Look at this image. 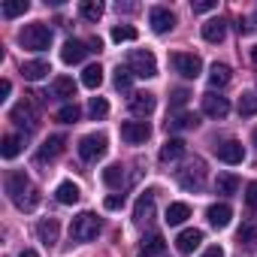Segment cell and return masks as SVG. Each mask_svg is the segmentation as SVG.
<instances>
[{
	"mask_svg": "<svg viewBox=\"0 0 257 257\" xmlns=\"http://www.w3.org/2000/svg\"><path fill=\"white\" fill-rule=\"evenodd\" d=\"M37 94H28L22 103H16L13 106V112H10V118L19 124V127H25V134H31V131H37V124H40V103L34 100Z\"/></svg>",
	"mask_w": 257,
	"mask_h": 257,
	"instance_id": "6da1fadb",
	"label": "cell"
},
{
	"mask_svg": "<svg viewBox=\"0 0 257 257\" xmlns=\"http://www.w3.org/2000/svg\"><path fill=\"white\" fill-rule=\"evenodd\" d=\"M19 43H22V49H31V52H46L49 46H52V31L46 28V25H25L22 28V34H19Z\"/></svg>",
	"mask_w": 257,
	"mask_h": 257,
	"instance_id": "7a4b0ae2",
	"label": "cell"
},
{
	"mask_svg": "<svg viewBox=\"0 0 257 257\" xmlns=\"http://www.w3.org/2000/svg\"><path fill=\"white\" fill-rule=\"evenodd\" d=\"M97 233H100V218L94 212H79L70 224V236L76 242H91V239H97Z\"/></svg>",
	"mask_w": 257,
	"mask_h": 257,
	"instance_id": "3957f363",
	"label": "cell"
},
{
	"mask_svg": "<svg viewBox=\"0 0 257 257\" xmlns=\"http://www.w3.org/2000/svg\"><path fill=\"white\" fill-rule=\"evenodd\" d=\"M127 70H131L134 76H140V79H152V76H158V61H155L152 52L134 49L131 55H127Z\"/></svg>",
	"mask_w": 257,
	"mask_h": 257,
	"instance_id": "277c9868",
	"label": "cell"
},
{
	"mask_svg": "<svg viewBox=\"0 0 257 257\" xmlns=\"http://www.w3.org/2000/svg\"><path fill=\"white\" fill-rule=\"evenodd\" d=\"M179 185L185 191H200L206 185V167H203V161H191L185 170H179Z\"/></svg>",
	"mask_w": 257,
	"mask_h": 257,
	"instance_id": "5b68a950",
	"label": "cell"
},
{
	"mask_svg": "<svg viewBox=\"0 0 257 257\" xmlns=\"http://www.w3.org/2000/svg\"><path fill=\"white\" fill-rule=\"evenodd\" d=\"M149 137H152L149 121H124V124H121V140H124L127 146H143Z\"/></svg>",
	"mask_w": 257,
	"mask_h": 257,
	"instance_id": "8992f818",
	"label": "cell"
},
{
	"mask_svg": "<svg viewBox=\"0 0 257 257\" xmlns=\"http://www.w3.org/2000/svg\"><path fill=\"white\" fill-rule=\"evenodd\" d=\"M106 155V137L103 134H88L79 140V158L82 161H97Z\"/></svg>",
	"mask_w": 257,
	"mask_h": 257,
	"instance_id": "52a82bcc",
	"label": "cell"
},
{
	"mask_svg": "<svg viewBox=\"0 0 257 257\" xmlns=\"http://www.w3.org/2000/svg\"><path fill=\"white\" fill-rule=\"evenodd\" d=\"M173 67H176L179 76H185V79H197L200 70H203V61H200L197 55H191V52H176V55H173Z\"/></svg>",
	"mask_w": 257,
	"mask_h": 257,
	"instance_id": "ba28073f",
	"label": "cell"
},
{
	"mask_svg": "<svg viewBox=\"0 0 257 257\" xmlns=\"http://www.w3.org/2000/svg\"><path fill=\"white\" fill-rule=\"evenodd\" d=\"M149 25H152L155 34H167V31L176 28V16H173L167 7H152V10H149Z\"/></svg>",
	"mask_w": 257,
	"mask_h": 257,
	"instance_id": "9c48e42d",
	"label": "cell"
},
{
	"mask_svg": "<svg viewBox=\"0 0 257 257\" xmlns=\"http://www.w3.org/2000/svg\"><path fill=\"white\" fill-rule=\"evenodd\" d=\"M215 155H218V161H224V164H242V161H245V149H242L239 140H227V143L215 146Z\"/></svg>",
	"mask_w": 257,
	"mask_h": 257,
	"instance_id": "30bf717a",
	"label": "cell"
},
{
	"mask_svg": "<svg viewBox=\"0 0 257 257\" xmlns=\"http://www.w3.org/2000/svg\"><path fill=\"white\" fill-rule=\"evenodd\" d=\"M127 109H131V115H137V118L152 115V112H155V94H149V91H137V94L131 97V103H127Z\"/></svg>",
	"mask_w": 257,
	"mask_h": 257,
	"instance_id": "8fae6325",
	"label": "cell"
},
{
	"mask_svg": "<svg viewBox=\"0 0 257 257\" xmlns=\"http://www.w3.org/2000/svg\"><path fill=\"white\" fill-rule=\"evenodd\" d=\"M88 43H82V40H67L64 43V49H61V61L64 64H82L85 58H88Z\"/></svg>",
	"mask_w": 257,
	"mask_h": 257,
	"instance_id": "7c38bea8",
	"label": "cell"
},
{
	"mask_svg": "<svg viewBox=\"0 0 257 257\" xmlns=\"http://www.w3.org/2000/svg\"><path fill=\"white\" fill-rule=\"evenodd\" d=\"M203 112L212 115V118H224V115L230 112V103H227V97L209 91V94H203Z\"/></svg>",
	"mask_w": 257,
	"mask_h": 257,
	"instance_id": "4fadbf2b",
	"label": "cell"
},
{
	"mask_svg": "<svg viewBox=\"0 0 257 257\" xmlns=\"http://www.w3.org/2000/svg\"><path fill=\"white\" fill-rule=\"evenodd\" d=\"M155 218V191H146L140 200H137V206H134V221L137 224H146V221H152Z\"/></svg>",
	"mask_w": 257,
	"mask_h": 257,
	"instance_id": "5bb4252c",
	"label": "cell"
},
{
	"mask_svg": "<svg viewBox=\"0 0 257 257\" xmlns=\"http://www.w3.org/2000/svg\"><path fill=\"white\" fill-rule=\"evenodd\" d=\"M25 191H31V182H28V176H25L22 170L10 173V176H7V194H10L13 200H22V197H25Z\"/></svg>",
	"mask_w": 257,
	"mask_h": 257,
	"instance_id": "9a60e30c",
	"label": "cell"
},
{
	"mask_svg": "<svg viewBox=\"0 0 257 257\" xmlns=\"http://www.w3.org/2000/svg\"><path fill=\"white\" fill-rule=\"evenodd\" d=\"M200 127V115L197 112H179L167 121V131H194Z\"/></svg>",
	"mask_w": 257,
	"mask_h": 257,
	"instance_id": "2e32d148",
	"label": "cell"
},
{
	"mask_svg": "<svg viewBox=\"0 0 257 257\" xmlns=\"http://www.w3.org/2000/svg\"><path fill=\"white\" fill-rule=\"evenodd\" d=\"M206 218H209V224L212 227H227L230 224V218H233V209L227 206V203H215V206H209V212H206Z\"/></svg>",
	"mask_w": 257,
	"mask_h": 257,
	"instance_id": "e0dca14e",
	"label": "cell"
},
{
	"mask_svg": "<svg viewBox=\"0 0 257 257\" xmlns=\"http://www.w3.org/2000/svg\"><path fill=\"white\" fill-rule=\"evenodd\" d=\"M224 37H227V22L224 19H212V22L203 25V40L206 43H224Z\"/></svg>",
	"mask_w": 257,
	"mask_h": 257,
	"instance_id": "ac0fdd59",
	"label": "cell"
},
{
	"mask_svg": "<svg viewBox=\"0 0 257 257\" xmlns=\"http://www.w3.org/2000/svg\"><path fill=\"white\" fill-rule=\"evenodd\" d=\"M52 73V67L46 64V61H28V64H22V76L28 79V82H40V79H46Z\"/></svg>",
	"mask_w": 257,
	"mask_h": 257,
	"instance_id": "d6986e66",
	"label": "cell"
},
{
	"mask_svg": "<svg viewBox=\"0 0 257 257\" xmlns=\"http://www.w3.org/2000/svg\"><path fill=\"white\" fill-rule=\"evenodd\" d=\"M52 97H58V100H73V97H76V82H73L70 76H58V79L52 82Z\"/></svg>",
	"mask_w": 257,
	"mask_h": 257,
	"instance_id": "ffe728a7",
	"label": "cell"
},
{
	"mask_svg": "<svg viewBox=\"0 0 257 257\" xmlns=\"http://www.w3.org/2000/svg\"><path fill=\"white\" fill-rule=\"evenodd\" d=\"M188 218H191V206H188V203H170V206H167V218H164V221H167L170 227H179V224H185Z\"/></svg>",
	"mask_w": 257,
	"mask_h": 257,
	"instance_id": "44dd1931",
	"label": "cell"
},
{
	"mask_svg": "<svg viewBox=\"0 0 257 257\" xmlns=\"http://www.w3.org/2000/svg\"><path fill=\"white\" fill-rule=\"evenodd\" d=\"M200 242H203V233H200V230H182L179 239H176V248H179L182 254H191L194 248H200Z\"/></svg>",
	"mask_w": 257,
	"mask_h": 257,
	"instance_id": "7402d4cb",
	"label": "cell"
},
{
	"mask_svg": "<svg viewBox=\"0 0 257 257\" xmlns=\"http://www.w3.org/2000/svg\"><path fill=\"white\" fill-rule=\"evenodd\" d=\"M79 197H82V191H79V185H73V182H61V185H58V191H55V200H58V203H64V206L79 203Z\"/></svg>",
	"mask_w": 257,
	"mask_h": 257,
	"instance_id": "603a6c76",
	"label": "cell"
},
{
	"mask_svg": "<svg viewBox=\"0 0 257 257\" xmlns=\"http://www.w3.org/2000/svg\"><path fill=\"white\" fill-rule=\"evenodd\" d=\"M37 236H40V242H43L46 248H52V245L58 242V221H55V218H46V221H40V227H37Z\"/></svg>",
	"mask_w": 257,
	"mask_h": 257,
	"instance_id": "cb8c5ba5",
	"label": "cell"
},
{
	"mask_svg": "<svg viewBox=\"0 0 257 257\" xmlns=\"http://www.w3.org/2000/svg\"><path fill=\"white\" fill-rule=\"evenodd\" d=\"M64 152V137H49L46 143H43V149H40V161H52V158H58Z\"/></svg>",
	"mask_w": 257,
	"mask_h": 257,
	"instance_id": "d4e9b609",
	"label": "cell"
},
{
	"mask_svg": "<svg viewBox=\"0 0 257 257\" xmlns=\"http://www.w3.org/2000/svg\"><path fill=\"white\" fill-rule=\"evenodd\" d=\"M164 248H167V242H164L161 233H149L143 239V254L146 257H158V254H164Z\"/></svg>",
	"mask_w": 257,
	"mask_h": 257,
	"instance_id": "484cf974",
	"label": "cell"
},
{
	"mask_svg": "<svg viewBox=\"0 0 257 257\" xmlns=\"http://www.w3.org/2000/svg\"><path fill=\"white\" fill-rule=\"evenodd\" d=\"M79 13H82V19H88V22H100V19H103V4H100V0H82V4H79Z\"/></svg>",
	"mask_w": 257,
	"mask_h": 257,
	"instance_id": "4316f807",
	"label": "cell"
},
{
	"mask_svg": "<svg viewBox=\"0 0 257 257\" xmlns=\"http://www.w3.org/2000/svg\"><path fill=\"white\" fill-rule=\"evenodd\" d=\"M185 155V143L182 140H167L164 143V149H161V161L167 164V161H179Z\"/></svg>",
	"mask_w": 257,
	"mask_h": 257,
	"instance_id": "83f0119b",
	"label": "cell"
},
{
	"mask_svg": "<svg viewBox=\"0 0 257 257\" xmlns=\"http://www.w3.org/2000/svg\"><path fill=\"white\" fill-rule=\"evenodd\" d=\"M227 82H230V67H227V64H212L209 85H212V88H224Z\"/></svg>",
	"mask_w": 257,
	"mask_h": 257,
	"instance_id": "f1b7e54d",
	"label": "cell"
},
{
	"mask_svg": "<svg viewBox=\"0 0 257 257\" xmlns=\"http://www.w3.org/2000/svg\"><path fill=\"white\" fill-rule=\"evenodd\" d=\"M236 236H239V242H242V245H251V242H257V218H245Z\"/></svg>",
	"mask_w": 257,
	"mask_h": 257,
	"instance_id": "f546056e",
	"label": "cell"
},
{
	"mask_svg": "<svg viewBox=\"0 0 257 257\" xmlns=\"http://www.w3.org/2000/svg\"><path fill=\"white\" fill-rule=\"evenodd\" d=\"M100 82H103V67H100V64L85 67V73H82V85H85V88H100Z\"/></svg>",
	"mask_w": 257,
	"mask_h": 257,
	"instance_id": "4dcf8cb0",
	"label": "cell"
},
{
	"mask_svg": "<svg viewBox=\"0 0 257 257\" xmlns=\"http://www.w3.org/2000/svg\"><path fill=\"white\" fill-rule=\"evenodd\" d=\"M103 182H106L109 188H121V185H124V167H121V164L106 167V170H103Z\"/></svg>",
	"mask_w": 257,
	"mask_h": 257,
	"instance_id": "1f68e13d",
	"label": "cell"
},
{
	"mask_svg": "<svg viewBox=\"0 0 257 257\" xmlns=\"http://www.w3.org/2000/svg\"><path fill=\"white\" fill-rule=\"evenodd\" d=\"M215 188H218V194H224V197H230V194H236V191H239V179H236L233 173H224V176H218V182H215Z\"/></svg>",
	"mask_w": 257,
	"mask_h": 257,
	"instance_id": "d6a6232c",
	"label": "cell"
},
{
	"mask_svg": "<svg viewBox=\"0 0 257 257\" xmlns=\"http://www.w3.org/2000/svg\"><path fill=\"white\" fill-rule=\"evenodd\" d=\"M239 115H242V118L257 115V94H254V91H245V94L239 97Z\"/></svg>",
	"mask_w": 257,
	"mask_h": 257,
	"instance_id": "836d02e7",
	"label": "cell"
},
{
	"mask_svg": "<svg viewBox=\"0 0 257 257\" xmlns=\"http://www.w3.org/2000/svg\"><path fill=\"white\" fill-rule=\"evenodd\" d=\"M31 10L28 0H7L4 4V19H16V16H25Z\"/></svg>",
	"mask_w": 257,
	"mask_h": 257,
	"instance_id": "e575fe53",
	"label": "cell"
},
{
	"mask_svg": "<svg viewBox=\"0 0 257 257\" xmlns=\"http://www.w3.org/2000/svg\"><path fill=\"white\" fill-rule=\"evenodd\" d=\"M19 152H22V140H19V137H13V134H10V137H4V146H0V155H4L7 161H13Z\"/></svg>",
	"mask_w": 257,
	"mask_h": 257,
	"instance_id": "d590c367",
	"label": "cell"
},
{
	"mask_svg": "<svg viewBox=\"0 0 257 257\" xmlns=\"http://www.w3.org/2000/svg\"><path fill=\"white\" fill-rule=\"evenodd\" d=\"M140 34H137V28H131V25H118V28H112V40L115 43H134Z\"/></svg>",
	"mask_w": 257,
	"mask_h": 257,
	"instance_id": "8d00e7d4",
	"label": "cell"
},
{
	"mask_svg": "<svg viewBox=\"0 0 257 257\" xmlns=\"http://www.w3.org/2000/svg\"><path fill=\"white\" fill-rule=\"evenodd\" d=\"M79 115H82V109H79L76 103H67V106H61V109H58V115H55V118H58L61 124H73V121H79Z\"/></svg>",
	"mask_w": 257,
	"mask_h": 257,
	"instance_id": "74e56055",
	"label": "cell"
},
{
	"mask_svg": "<svg viewBox=\"0 0 257 257\" xmlns=\"http://www.w3.org/2000/svg\"><path fill=\"white\" fill-rule=\"evenodd\" d=\"M88 115L97 121V118H106L109 115V103L103 100V97H91V103H88Z\"/></svg>",
	"mask_w": 257,
	"mask_h": 257,
	"instance_id": "f35d334b",
	"label": "cell"
},
{
	"mask_svg": "<svg viewBox=\"0 0 257 257\" xmlns=\"http://www.w3.org/2000/svg\"><path fill=\"white\" fill-rule=\"evenodd\" d=\"M131 82H134V73L127 67H118L115 70V88L118 91H131Z\"/></svg>",
	"mask_w": 257,
	"mask_h": 257,
	"instance_id": "ab89813d",
	"label": "cell"
},
{
	"mask_svg": "<svg viewBox=\"0 0 257 257\" xmlns=\"http://www.w3.org/2000/svg\"><path fill=\"white\" fill-rule=\"evenodd\" d=\"M188 97H191V91H185V88H176V91L170 94V106H173V109H182V106L188 103Z\"/></svg>",
	"mask_w": 257,
	"mask_h": 257,
	"instance_id": "60d3db41",
	"label": "cell"
},
{
	"mask_svg": "<svg viewBox=\"0 0 257 257\" xmlns=\"http://www.w3.org/2000/svg\"><path fill=\"white\" fill-rule=\"evenodd\" d=\"M37 203H40V194L31 188V191H28V197H22L16 206H19V209H25V212H31V209H37Z\"/></svg>",
	"mask_w": 257,
	"mask_h": 257,
	"instance_id": "b9f144b4",
	"label": "cell"
},
{
	"mask_svg": "<svg viewBox=\"0 0 257 257\" xmlns=\"http://www.w3.org/2000/svg\"><path fill=\"white\" fill-rule=\"evenodd\" d=\"M103 206H106L109 212H115V209H124V194H109V197L103 200Z\"/></svg>",
	"mask_w": 257,
	"mask_h": 257,
	"instance_id": "7bdbcfd3",
	"label": "cell"
},
{
	"mask_svg": "<svg viewBox=\"0 0 257 257\" xmlns=\"http://www.w3.org/2000/svg\"><path fill=\"white\" fill-rule=\"evenodd\" d=\"M245 203H248V209H257V182H251L245 188Z\"/></svg>",
	"mask_w": 257,
	"mask_h": 257,
	"instance_id": "ee69618b",
	"label": "cell"
},
{
	"mask_svg": "<svg viewBox=\"0 0 257 257\" xmlns=\"http://www.w3.org/2000/svg\"><path fill=\"white\" fill-rule=\"evenodd\" d=\"M251 31H257V16H251V19H242V22H239V34H251Z\"/></svg>",
	"mask_w": 257,
	"mask_h": 257,
	"instance_id": "f6af8a7d",
	"label": "cell"
},
{
	"mask_svg": "<svg viewBox=\"0 0 257 257\" xmlns=\"http://www.w3.org/2000/svg\"><path fill=\"white\" fill-rule=\"evenodd\" d=\"M218 4L215 0H200V4H194V13H209V10H215Z\"/></svg>",
	"mask_w": 257,
	"mask_h": 257,
	"instance_id": "bcb514c9",
	"label": "cell"
},
{
	"mask_svg": "<svg viewBox=\"0 0 257 257\" xmlns=\"http://www.w3.org/2000/svg\"><path fill=\"white\" fill-rule=\"evenodd\" d=\"M10 91H13V82H10V79H4V82H0V100H7V97H10Z\"/></svg>",
	"mask_w": 257,
	"mask_h": 257,
	"instance_id": "7dc6e473",
	"label": "cell"
},
{
	"mask_svg": "<svg viewBox=\"0 0 257 257\" xmlns=\"http://www.w3.org/2000/svg\"><path fill=\"white\" fill-rule=\"evenodd\" d=\"M203 257H224V248H221V245H212V248L203 251Z\"/></svg>",
	"mask_w": 257,
	"mask_h": 257,
	"instance_id": "c3c4849f",
	"label": "cell"
},
{
	"mask_svg": "<svg viewBox=\"0 0 257 257\" xmlns=\"http://www.w3.org/2000/svg\"><path fill=\"white\" fill-rule=\"evenodd\" d=\"M88 46H91V52H100V49H103V40H100V37H94Z\"/></svg>",
	"mask_w": 257,
	"mask_h": 257,
	"instance_id": "681fc988",
	"label": "cell"
},
{
	"mask_svg": "<svg viewBox=\"0 0 257 257\" xmlns=\"http://www.w3.org/2000/svg\"><path fill=\"white\" fill-rule=\"evenodd\" d=\"M19 257H40V254H37V251H31V248H25V251H22Z\"/></svg>",
	"mask_w": 257,
	"mask_h": 257,
	"instance_id": "f907efd6",
	"label": "cell"
},
{
	"mask_svg": "<svg viewBox=\"0 0 257 257\" xmlns=\"http://www.w3.org/2000/svg\"><path fill=\"white\" fill-rule=\"evenodd\" d=\"M251 61H254V67H257V46L251 49Z\"/></svg>",
	"mask_w": 257,
	"mask_h": 257,
	"instance_id": "816d5d0a",
	"label": "cell"
},
{
	"mask_svg": "<svg viewBox=\"0 0 257 257\" xmlns=\"http://www.w3.org/2000/svg\"><path fill=\"white\" fill-rule=\"evenodd\" d=\"M254 146H257V127H254Z\"/></svg>",
	"mask_w": 257,
	"mask_h": 257,
	"instance_id": "f5cc1de1",
	"label": "cell"
}]
</instances>
